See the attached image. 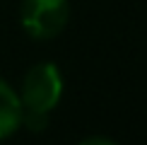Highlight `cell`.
<instances>
[{
  "label": "cell",
  "instance_id": "cell-1",
  "mask_svg": "<svg viewBox=\"0 0 147 145\" xmlns=\"http://www.w3.org/2000/svg\"><path fill=\"white\" fill-rule=\"evenodd\" d=\"M60 94H63V80H60L58 68L53 63H39L24 75L20 102L22 109H27V111L48 114L58 104Z\"/></svg>",
  "mask_w": 147,
  "mask_h": 145
},
{
  "label": "cell",
  "instance_id": "cell-2",
  "mask_svg": "<svg viewBox=\"0 0 147 145\" xmlns=\"http://www.w3.org/2000/svg\"><path fill=\"white\" fill-rule=\"evenodd\" d=\"M22 27L34 39H53L65 29L70 17L68 0H24L22 3Z\"/></svg>",
  "mask_w": 147,
  "mask_h": 145
},
{
  "label": "cell",
  "instance_id": "cell-3",
  "mask_svg": "<svg viewBox=\"0 0 147 145\" xmlns=\"http://www.w3.org/2000/svg\"><path fill=\"white\" fill-rule=\"evenodd\" d=\"M22 126V102L20 94L5 80H0V140L12 136Z\"/></svg>",
  "mask_w": 147,
  "mask_h": 145
},
{
  "label": "cell",
  "instance_id": "cell-4",
  "mask_svg": "<svg viewBox=\"0 0 147 145\" xmlns=\"http://www.w3.org/2000/svg\"><path fill=\"white\" fill-rule=\"evenodd\" d=\"M22 126H27L32 133H41L48 126V114H44V111H27V109H22Z\"/></svg>",
  "mask_w": 147,
  "mask_h": 145
},
{
  "label": "cell",
  "instance_id": "cell-5",
  "mask_svg": "<svg viewBox=\"0 0 147 145\" xmlns=\"http://www.w3.org/2000/svg\"><path fill=\"white\" fill-rule=\"evenodd\" d=\"M80 145H116V143L109 140V138H87V140H82Z\"/></svg>",
  "mask_w": 147,
  "mask_h": 145
}]
</instances>
